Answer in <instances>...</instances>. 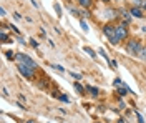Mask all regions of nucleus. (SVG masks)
<instances>
[{
    "label": "nucleus",
    "instance_id": "nucleus-1",
    "mask_svg": "<svg viewBox=\"0 0 146 123\" xmlns=\"http://www.w3.org/2000/svg\"><path fill=\"white\" fill-rule=\"evenodd\" d=\"M125 48H126V52L129 55H136V53L141 52V43H139V40L133 38V40H128V43Z\"/></svg>",
    "mask_w": 146,
    "mask_h": 123
},
{
    "label": "nucleus",
    "instance_id": "nucleus-2",
    "mask_svg": "<svg viewBox=\"0 0 146 123\" xmlns=\"http://www.w3.org/2000/svg\"><path fill=\"white\" fill-rule=\"evenodd\" d=\"M15 60H17L18 63H23L25 66L32 68V70H36V63H35V62H33L30 57H28V55H25V53H17Z\"/></svg>",
    "mask_w": 146,
    "mask_h": 123
},
{
    "label": "nucleus",
    "instance_id": "nucleus-3",
    "mask_svg": "<svg viewBox=\"0 0 146 123\" xmlns=\"http://www.w3.org/2000/svg\"><path fill=\"white\" fill-rule=\"evenodd\" d=\"M103 32H105V35L108 37V40L113 43V45H116L119 40L116 38V30H115V25H105L103 27Z\"/></svg>",
    "mask_w": 146,
    "mask_h": 123
},
{
    "label": "nucleus",
    "instance_id": "nucleus-4",
    "mask_svg": "<svg viewBox=\"0 0 146 123\" xmlns=\"http://www.w3.org/2000/svg\"><path fill=\"white\" fill-rule=\"evenodd\" d=\"M115 30H116V38H118V40H125V38H128L126 23H118V25H115Z\"/></svg>",
    "mask_w": 146,
    "mask_h": 123
},
{
    "label": "nucleus",
    "instance_id": "nucleus-5",
    "mask_svg": "<svg viewBox=\"0 0 146 123\" xmlns=\"http://www.w3.org/2000/svg\"><path fill=\"white\" fill-rule=\"evenodd\" d=\"M18 72H20V75L25 76L27 80H33V76H35V70H32V68H28V66H25L23 63H18Z\"/></svg>",
    "mask_w": 146,
    "mask_h": 123
},
{
    "label": "nucleus",
    "instance_id": "nucleus-6",
    "mask_svg": "<svg viewBox=\"0 0 146 123\" xmlns=\"http://www.w3.org/2000/svg\"><path fill=\"white\" fill-rule=\"evenodd\" d=\"M129 13H131L133 17H136V19H141V17H143V9H141V7H131V9H129Z\"/></svg>",
    "mask_w": 146,
    "mask_h": 123
},
{
    "label": "nucleus",
    "instance_id": "nucleus-7",
    "mask_svg": "<svg viewBox=\"0 0 146 123\" xmlns=\"http://www.w3.org/2000/svg\"><path fill=\"white\" fill-rule=\"evenodd\" d=\"M116 13H118V12H115V10H106V12H105V17H106V19H115V17H116Z\"/></svg>",
    "mask_w": 146,
    "mask_h": 123
},
{
    "label": "nucleus",
    "instance_id": "nucleus-8",
    "mask_svg": "<svg viewBox=\"0 0 146 123\" xmlns=\"http://www.w3.org/2000/svg\"><path fill=\"white\" fill-rule=\"evenodd\" d=\"M128 92H129V88H128V86H125V85H121V88H119V90H118L119 96H125V95H126Z\"/></svg>",
    "mask_w": 146,
    "mask_h": 123
},
{
    "label": "nucleus",
    "instance_id": "nucleus-9",
    "mask_svg": "<svg viewBox=\"0 0 146 123\" xmlns=\"http://www.w3.org/2000/svg\"><path fill=\"white\" fill-rule=\"evenodd\" d=\"M78 3H80L82 7H85V9L91 7V0H78Z\"/></svg>",
    "mask_w": 146,
    "mask_h": 123
},
{
    "label": "nucleus",
    "instance_id": "nucleus-10",
    "mask_svg": "<svg viewBox=\"0 0 146 123\" xmlns=\"http://www.w3.org/2000/svg\"><path fill=\"white\" fill-rule=\"evenodd\" d=\"M86 90H88V92H90L91 95H95V96H96V95H98V88H96V86H86Z\"/></svg>",
    "mask_w": 146,
    "mask_h": 123
},
{
    "label": "nucleus",
    "instance_id": "nucleus-11",
    "mask_svg": "<svg viewBox=\"0 0 146 123\" xmlns=\"http://www.w3.org/2000/svg\"><path fill=\"white\" fill-rule=\"evenodd\" d=\"M131 2V7H141L143 5V0H129Z\"/></svg>",
    "mask_w": 146,
    "mask_h": 123
},
{
    "label": "nucleus",
    "instance_id": "nucleus-12",
    "mask_svg": "<svg viewBox=\"0 0 146 123\" xmlns=\"http://www.w3.org/2000/svg\"><path fill=\"white\" fill-rule=\"evenodd\" d=\"M75 90H76V92H78V93H85V88H83V86L80 85V83H78V82H76V83H75Z\"/></svg>",
    "mask_w": 146,
    "mask_h": 123
},
{
    "label": "nucleus",
    "instance_id": "nucleus-13",
    "mask_svg": "<svg viewBox=\"0 0 146 123\" xmlns=\"http://www.w3.org/2000/svg\"><path fill=\"white\" fill-rule=\"evenodd\" d=\"M83 50H85V52H86L88 55H91V57H93V58L96 57V53H95V52H93V50H91L90 47H85V48H83Z\"/></svg>",
    "mask_w": 146,
    "mask_h": 123
},
{
    "label": "nucleus",
    "instance_id": "nucleus-14",
    "mask_svg": "<svg viewBox=\"0 0 146 123\" xmlns=\"http://www.w3.org/2000/svg\"><path fill=\"white\" fill-rule=\"evenodd\" d=\"M0 37H2V42H10V38H9V35L2 30V33H0Z\"/></svg>",
    "mask_w": 146,
    "mask_h": 123
},
{
    "label": "nucleus",
    "instance_id": "nucleus-15",
    "mask_svg": "<svg viewBox=\"0 0 146 123\" xmlns=\"http://www.w3.org/2000/svg\"><path fill=\"white\" fill-rule=\"evenodd\" d=\"M52 68H53V70H56V72H62V73H65V68H63V66H60V65H52Z\"/></svg>",
    "mask_w": 146,
    "mask_h": 123
},
{
    "label": "nucleus",
    "instance_id": "nucleus-16",
    "mask_svg": "<svg viewBox=\"0 0 146 123\" xmlns=\"http://www.w3.org/2000/svg\"><path fill=\"white\" fill-rule=\"evenodd\" d=\"M58 98H60L62 102H65V103H68V102H70V98H68L66 95H58Z\"/></svg>",
    "mask_w": 146,
    "mask_h": 123
},
{
    "label": "nucleus",
    "instance_id": "nucleus-17",
    "mask_svg": "<svg viewBox=\"0 0 146 123\" xmlns=\"http://www.w3.org/2000/svg\"><path fill=\"white\" fill-rule=\"evenodd\" d=\"M113 85H115V86H121V85H123V82H121V78H115V82H113Z\"/></svg>",
    "mask_w": 146,
    "mask_h": 123
},
{
    "label": "nucleus",
    "instance_id": "nucleus-18",
    "mask_svg": "<svg viewBox=\"0 0 146 123\" xmlns=\"http://www.w3.org/2000/svg\"><path fill=\"white\" fill-rule=\"evenodd\" d=\"M55 10H56V13H58V17H62V7H60L58 3H55Z\"/></svg>",
    "mask_w": 146,
    "mask_h": 123
},
{
    "label": "nucleus",
    "instance_id": "nucleus-19",
    "mask_svg": "<svg viewBox=\"0 0 146 123\" xmlns=\"http://www.w3.org/2000/svg\"><path fill=\"white\" fill-rule=\"evenodd\" d=\"M80 23H82V29H83V32H88V25H86V22H85V20H82Z\"/></svg>",
    "mask_w": 146,
    "mask_h": 123
},
{
    "label": "nucleus",
    "instance_id": "nucleus-20",
    "mask_svg": "<svg viewBox=\"0 0 146 123\" xmlns=\"http://www.w3.org/2000/svg\"><path fill=\"white\" fill-rule=\"evenodd\" d=\"M5 55H7V58H15V57H17V55H13V52H12V50L5 52Z\"/></svg>",
    "mask_w": 146,
    "mask_h": 123
},
{
    "label": "nucleus",
    "instance_id": "nucleus-21",
    "mask_svg": "<svg viewBox=\"0 0 146 123\" xmlns=\"http://www.w3.org/2000/svg\"><path fill=\"white\" fill-rule=\"evenodd\" d=\"M139 57L146 60V47H145V48H141V52H139Z\"/></svg>",
    "mask_w": 146,
    "mask_h": 123
},
{
    "label": "nucleus",
    "instance_id": "nucleus-22",
    "mask_svg": "<svg viewBox=\"0 0 146 123\" xmlns=\"http://www.w3.org/2000/svg\"><path fill=\"white\" fill-rule=\"evenodd\" d=\"M136 116H138V122H139V123H145V120H143L141 113H138V112H136Z\"/></svg>",
    "mask_w": 146,
    "mask_h": 123
},
{
    "label": "nucleus",
    "instance_id": "nucleus-23",
    "mask_svg": "<svg viewBox=\"0 0 146 123\" xmlns=\"http://www.w3.org/2000/svg\"><path fill=\"white\" fill-rule=\"evenodd\" d=\"M30 45H32L33 48H38V42H35V40H32V42H30Z\"/></svg>",
    "mask_w": 146,
    "mask_h": 123
},
{
    "label": "nucleus",
    "instance_id": "nucleus-24",
    "mask_svg": "<svg viewBox=\"0 0 146 123\" xmlns=\"http://www.w3.org/2000/svg\"><path fill=\"white\" fill-rule=\"evenodd\" d=\"M0 15H2V17H3V15H7V13H5V9H3V7L0 9Z\"/></svg>",
    "mask_w": 146,
    "mask_h": 123
},
{
    "label": "nucleus",
    "instance_id": "nucleus-25",
    "mask_svg": "<svg viewBox=\"0 0 146 123\" xmlns=\"http://www.w3.org/2000/svg\"><path fill=\"white\" fill-rule=\"evenodd\" d=\"M141 9L146 10V0H143V5H141Z\"/></svg>",
    "mask_w": 146,
    "mask_h": 123
},
{
    "label": "nucleus",
    "instance_id": "nucleus-26",
    "mask_svg": "<svg viewBox=\"0 0 146 123\" xmlns=\"http://www.w3.org/2000/svg\"><path fill=\"white\" fill-rule=\"evenodd\" d=\"M118 123H125V120H123V118H119V122Z\"/></svg>",
    "mask_w": 146,
    "mask_h": 123
},
{
    "label": "nucleus",
    "instance_id": "nucleus-27",
    "mask_svg": "<svg viewBox=\"0 0 146 123\" xmlns=\"http://www.w3.org/2000/svg\"><path fill=\"white\" fill-rule=\"evenodd\" d=\"M103 2H110V0H103Z\"/></svg>",
    "mask_w": 146,
    "mask_h": 123
},
{
    "label": "nucleus",
    "instance_id": "nucleus-28",
    "mask_svg": "<svg viewBox=\"0 0 146 123\" xmlns=\"http://www.w3.org/2000/svg\"><path fill=\"white\" fill-rule=\"evenodd\" d=\"M96 123H100V122H96Z\"/></svg>",
    "mask_w": 146,
    "mask_h": 123
}]
</instances>
